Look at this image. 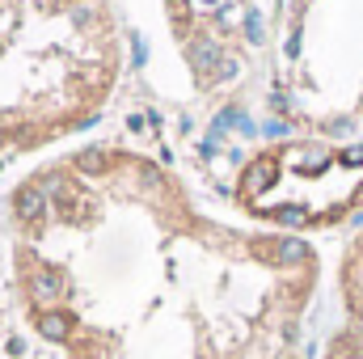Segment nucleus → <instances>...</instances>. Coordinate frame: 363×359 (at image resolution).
I'll return each instance as SVG.
<instances>
[{
    "mask_svg": "<svg viewBox=\"0 0 363 359\" xmlns=\"http://www.w3.org/2000/svg\"><path fill=\"white\" fill-rule=\"evenodd\" d=\"M245 30H250V38L258 43V38H262V17H258V13H250V17H245Z\"/></svg>",
    "mask_w": 363,
    "mask_h": 359,
    "instance_id": "0eeeda50",
    "label": "nucleus"
},
{
    "mask_svg": "<svg viewBox=\"0 0 363 359\" xmlns=\"http://www.w3.org/2000/svg\"><path fill=\"white\" fill-rule=\"evenodd\" d=\"M233 72H237V60H224V64H220V77H224V81H228V77H233Z\"/></svg>",
    "mask_w": 363,
    "mask_h": 359,
    "instance_id": "1a4fd4ad",
    "label": "nucleus"
},
{
    "mask_svg": "<svg viewBox=\"0 0 363 359\" xmlns=\"http://www.w3.org/2000/svg\"><path fill=\"white\" fill-rule=\"evenodd\" d=\"M43 194H47V190H21V194H17V211H21V220H38V216H43V207H47Z\"/></svg>",
    "mask_w": 363,
    "mask_h": 359,
    "instance_id": "f257e3e1",
    "label": "nucleus"
},
{
    "mask_svg": "<svg viewBox=\"0 0 363 359\" xmlns=\"http://www.w3.org/2000/svg\"><path fill=\"white\" fill-rule=\"evenodd\" d=\"M274 258H279V263H304V258H308V250H304V241H279Z\"/></svg>",
    "mask_w": 363,
    "mask_h": 359,
    "instance_id": "20e7f679",
    "label": "nucleus"
},
{
    "mask_svg": "<svg viewBox=\"0 0 363 359\" xmlns=\"http://www.w3.org/2000/svg\"><path fill=\"white\" fill-rule=\"evenodd\" d=\"M271 170H274V161H258V165L250 170V178H245V190H262V186L271 182Z\"/></svg>",
    "mask_w": 363,
    "mask_h": 359,
    "instance_id": "39448f33",
    "label": "nucleus"
},
{
    "mask_svg": "<svg viewBox=\"0 0 363 359\" xmlns=\"http://www.w3.org/2000/svg\"><path fill=\"white\" fill-rule=\"evenodd\" d=\"M38 326H43V334H47V338H68V330H72V321H68L64 313H47Z\"/></svg>",
    "mask_w": 363,
    "mask_h": 359,
    "instance_id": "7ed1b4c3",
    "label": "nucleus"
},
{
    "mask_svg": "<svg viewBox=\"0 0 363 359\" xmlns=\"http://www.w3.org/2000/svg\"><path fill=\"white\" fill-rule=\"evenodd\" d=\"M81 170H101V153H85V157H81Z\"/></svg>",
    "mask_w": 363,
    "mask_h": 359,
    "instance_id": "6e6552de",
    "label": "nucleus"
},
{
    "mask_svg": "<svg viewBox=\"0 0 363 359\" xmlns=\"http://www.w3.org/2000/svg\"><path fill=\"white\" fill-rule=\"evenodd\" d=\"M55 292H60V283H55V279H47V275H43V279H34V296H55Z\"/></svg>",
    "mask_w": 363,
    "mask_h": 359,
    "instance_id": "423d86ee",
    "label": "nucleus"
},
{
    "mask_svg": "<svg viewBox=\"0 0 363 359\" xmlns=\"http://www.w3.org/2000/svg\"><path fill=\"white\" fill-rule=\"evenodd\" d=\"M347 161H355V165H363V144H359V148H347Z\"/></svg>",
    "mask_w": 363,
    "mask_h": 359,
    "instance_id": "9d476101",
    "label": "nucleus"
},
{
    "mask_svg": "<svg viewBox=\"0 0 363 359\" xmlns=\"http://www.w3.org/2000/svg\"><path fill=\"white\" fill-rule=\"evenodd\" d=\"M190 60H194V68H211V64L220 60V47L207 43V38H194V43H190Z\"/></svg>",
    "mask_w": 363,
    "mask_h": 359,
    "instance_id": "f03ea898",
    "label": "nucleus"
}]
</instances>
